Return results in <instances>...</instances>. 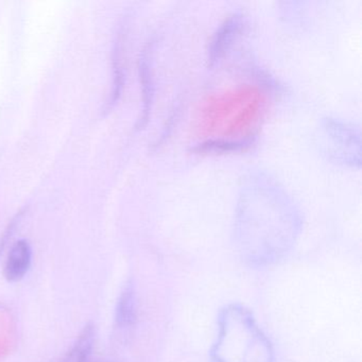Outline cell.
<instances>
[{"label":"cell","instance_id":"obj_1","mask_svg":"<svg viewBox=\"0 0 362 362\" xmlns=\"http://www.w3.org/2000/svg\"><path fill=\"white\" fill-rule=\"evenodd\" d=\"M264 110L266 97L254 86L213 95L201 107L197 129L202 134L219 135L220 141L252 143Z\"/></svg>","mask_w":362,"mask_h":362},{"label":"cell","instance_id":"obj_2","mask_svg":"<svg viewBox=\"0 0 362 362\" xmlns=\"http://www.w3.org/2000/svg\"><path fill=\"white\" fill-rule=\"evenodd\" d=\"M209 355L213 362H276L272 343L253 313L240 304L220 310Z\"/></svg>","mask_w":362,"mask_h":362},{"label":"cell","instance_id":"obj_3","mask_svg":"<svg viewBox=\"0 0 362 362\" xmlns=\"http://www.w3.org/2000/svg\"><path fill=\"white\" fill-rule=\"evenodd\" d=\"M33 262V249L30 243L25 239L16 241L10 250L6 260L4 275L11 283H16L24 279L28 273Z\"/></svg>","mask_w":362,"mask_h":362},{"label":"cell","instance_id":"obj_4","mask_svg":"<svg viewBox=\"0 0 362 362\" xmlns=\"http://www.w3.org/2000/svg\"><path fill=\"white\" fill-rule=\"evenodd\" d=\"M137 321V296L132 281L122 288L115 310V325L122 334H128Z\"/></svg>","mask_w":362,"mask_h":362},{"label":"cell","instance_id":"obj_5","mask_svg":"<svg viewBox=\"0 0 362 362\" xmlns=\"http://www.w3.org/2000/svg\"><path fill=\"white\" fill-rule=\"evenodd\" d=\"M243 24V16L240 14H233L224 21L218 33L211 41L209 52V64L213 65L226 52L228 46L232 43L235 35L238 33Z\"/></svg>","mask_w":362,"mask_h":362},{"label":"cell","instance_id":"obj_6","mask_svg":"<svg viewBox=\"0 0 362 362\" xmlns=\"http://www.w3.org/2000/svg\"><path fill=\"white\" fill-rule=\"evenodd\" d=\"M150 49L146 47L139 59V77L143 90V113L139 122V128H143L149 119L153 98V83H152L151 67H150Z\"/></svg>","mask_w":362,"mask_h":362},{"label":"cell","instance_id":"obj_7","mask_svg":"<svg viewBox=\"0 0 362 362\" xmlns=\"http://www.w3.org/2000/svg\"><path fill=\"white\" fill-rule=\"evenodd\" d=\"M95 342V328L88 324L80 332L73 347L58 362H90Z\"/></svg>","mask_w":362,"mask_h":362},{"label":"cell","instance_id":"obj_8","mask_svg":"<svg viewBox=\"0 0 362 362\" xmlns=\"http://www.w3.org/2000/svg\"><path fill=\"white\" fill-rule=\"evenodd\" d=\"M252 143L247 141H220V139H209L194 148L197 153H222V152L239 151L249 147Z\"/></svg>","mask_w":362,"mask_h":362},{"label":"cell","instance_id":"obj_9","mask_svg":"<svg viewBox=\"0 0 362 362\" xmlns=\"http://www.w3.org/2000/svg\"><path fill=\"white\" fill-rule=\"evenodd\" d=\"M16 224H18V218H16V219L12 220L11 223L9 224L7 230H6V232L4 233L3 237H1V239H0V255H1L4 250H5L6 245H7L10 237L12 236V233H13Z\"/></svg>","mask_w":362,"mask_h":362},{"label":"cell","instance_id":"obj_10","mask_svg":"<svg viewBox=\"0 0 362 362\" xmlns=\"http://www.w3.org/2000/svg\"><path fill=\"white\" fill-rule=\"evenodd\" d=\"M9 351V344L7 341L0 340V359L6 355Z\"/></svg>","mask_w":362,"mask_h":362}]
</instances>
